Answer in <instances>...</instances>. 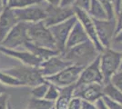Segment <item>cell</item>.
<instances>
[{"label":"cell","mask_w":122,"mask_h":109,"mask_svg":"<svg viewBox=\"0 0 122 109\" xmlns=\"http://www.w3.org/2000/svg\"><path fill=\"white\" fill-rule=\"evenodd\" d=\"M99 54L100 52L96 48L95 45L89 39L71 48L65 49L59 55L66 61L71 63L72 65H76L85 67L93 62L99 56Z\"/></svg>","instance_id":"cell-1"},{"label":"cell","mask_w":122,"mask_h":109,"mask_svg":"<svg viewBox=\"0 0 122 109\" xmlns=\"http://www.w3.org/2000/svg\"><path fill=\"white\" fill-rule=\"evenodd\" d=\"M27 35L29 42H31L32 44L37 47H46L58 51L56 41L52 36L48 26H46L44 21L27 23Z\"/></svg>","instance_id":"cell-2"},{"label":"cell","mask_w":122,"mask_h":109,"mask_svg":"<svg viewBox=\"0 0 122 109\" xmlns=\"http://www.w3.org/2000/svg\"><path fill=\"white\" fill-rule=\"evenodd\" d=\"M6 74L19 80L23 85L33 87L46 81L42 76L39 68L36 66H30L25 65H17L13 67L3 69Z\"/></svg>","instance_id":"cell-3"},{"label":"cell","mask_w":122,"mask_h":109,"mask_svg":"<svg viewBox=\"0 0 122 109\" xmlns=\"http://www.w3.org/2000/svg\"><path fill=\"white\" fill-rule=\"evenodd\" d=\"M122 60L121 52H117L111 47L104 48L99 54V63L104 84L110 82L111 77L120 70Z\"/></svg>","instance_id":"cell-4"},{"label":"cell","mask_w":122,"mask_h":109,"mask_svg":"<svg viewBox=\"0 0 122 109\" xmlns=\"http://www.w3.org/2000/svg\"><path fill=\"white\" fill-rule=\"evenodd\" d=\"M83 68V66L76 65H70L69 66L56 73V75L45 77V79L48 83L53 84L59 88L74 85L77 82Z\"/></svg>","instance_id":"cell-5"},{"label":"cell","mask_w":122,"mask_h":109,"mask_svg":"<svg viewBox=\"0 0 122 109\" xmlns=\"http://www.w3.org/2000/svg\"><path fill=\"white\" fill-rule=\"evenodd\" d=\"M28 41L27 23L18 22L0 43V46L9 49H18L21 47L25 49V44Z\"/></svg>","instance_id":"cell-6"},{"label":"cell","mask_w":122,"mask_h":109,"mask_svg":"<svg viewBox=\"0 0 122 109\" xmlns=\"http://www.w3.org/2000/svg\"><path fill=\"white\" fill-rule=\"evenodd\" d=\"M76 21H77V17L75 15L59 24L48 26L51 34L56 41V47H57V50L59 51V53H62L65 50L67 37L69 36V33L71 31L72 27L74 26Z\"/></svg>","instance_id":"cell-7"},{"label":"cell","mask_w":122,"mask_h":109,"mask_svg":"<svg viewBox=\"0 0 122 109\" xmlns=\"http://www.w3.org/2000/svg\"><path fill=\"white\" fill-rule=\"evenodd\" d=\"M46 13V17L45 18L46 26H50L56 24H59L63 21L70 18L75 16V8L74 6H66L62 7L59 5H52L50 4L44 5Z\"/></svg>","instance_id":"cell-8"},{"label":"cell","mask_w":122,"mask_h":109,"mask_svg":"<svg viewBox=\"0 0 122 109\" xmlns=\"http://www.w3.org/2000/svg\"><path fill=\"white\" fill-rule=\"evenodd\" d=\"M104 84L92 83L84 85H75L73 89V96L80 97L91 103H96L98 99L102 98Z\"/></svg>","instance_id":"cell-9"},{"label":"cell","mask_w":122,"mask_h":109,"mask_svg":"<svg viewBox=\"0 0 122 109\" xmlns=\"http://www.w3.org/2000/svg\"><path fill=\"white\" fill-rule=\"evenodd\" d=\"M94 24L96 26L97 38L104 48H108L111 46L113 38L116 31V19H94Z\"/></svg>","instance_id":"cell-10"},{"label":"cell","mask_w":122,"mask_h":109,"mask_svg":"<svg viewBox=\"0 0 122 109\" xmlns=\"http://www.w3.org/2000/svg\"><path fill=\"white\" fill-rule=\"evenodd\" d=\"M15 14L18 22H38L44 21L46 17V13L45 10V6L39 2L37 5H31L23 8L13 9Z\"/></svg>","instance_id":"cell-11"},{"label":"cell","mask_w":122,"mask_h":109,"mask_svg":"<svg viewBox=\"0 0 122 109\" xmlns=\"http://www.w3.org/2000/svg\"><path fill=\"white\" fill-rule=\"evenodd\" d=\"M75 8V15L77 17V20L80 22L83 28L85 29L86 35L88 36L89 39L92 41V43L95 45V47L99 52H101L104 49V47H102L100 42L97 38V31H96V26L94 24V20L91 16L88 15V13L85 10H82L78 7L74 6Z\"/></svg>","instance_id":"cell-12"},{"label":"cell","mask_w":122,"mask_h":109,"mask_svg":"<svg viewBox=\"0 0 122 109\" xmlns=\"http://www.w3.org/2000/svg\"><path fill=\"white\" fill-rule=\"evenodd\" d=\"M98 83L104 84V78L100 69L99 56L89 65L83 68L79 78L76 85H84V84Z\"/></svg>","instance_id":"cell-13"},{"label":"cell","mask_w":122,"mask_h":109,"mask_svg":"<svg viewBox=\"0 0 122 109\" xmlns=\"http://www.w3.org/2000/svg\"><path fill=\"white\" fill-rule=\"evenodd\" d=\"M70 65H72L71 63L64 59L60 55H56V56L49 57L46 60L42 61L38 68L40 70L42 76L44 77H47L53 75H56V73L63 70L64 68L69 66Z\"/></svg>","instance_id":"cell-14"},{"label":"cell","mask_w":122,"mask_h":109,"mask_svg":"<svg viewBox=\"0 0 122 109\" xmlns=\"http://www.w3.org/2000/svg\"><path fill=\"white\" fill-rule=\"evenodd\" d=\"M0 53L4 54L5 56L12 58H15L16 60L20 61L21 64L25 66H36L38 67L41 64L42 60L36 57L35 55H33L27 50H18V49H9L5 48L4 47L0 46Z\"/></svg>","instance_id":"cell-15"},{"label":"cell","mask_w":122,"mask_h":109,"mask_svg":"<svg viewBox=\"0 0 122 109\" xmlns=\"http://www.w3.org/2000/svg\"><path fill=\"white\" fill-rule=\"evenodd\" d=\"M17 23L18 20L14 10L5 6V8L0 13V43L4 40L6 35Z\"/></svg>","instance_id":"cell-16"},{"label":"cell","mask_w":122,"mask_h":109,"mask_svg":"<svg viewBox=\"0 0 122 109\" xmlns=\"http://www.w3.org/2000/svg\"><path fill=\"white\" fill-rule=\"evenodd\" d=\"M87 40H89V37L86 35V31L83 28L80 22L77 20L69 33V36H68L67 40L66 42L65 49L71 48V47H75L76 45H79L81 43H84Z\"/></svg>","instance_id":"cell-17"},{"label":"cell","mask_w":122,"mask_h":109,"mask_svg":"<svg viewBox=\"0 0 122 109\" xmlns=\"http://www.w3.org/2000/svg\"><path fill=\"white\" fill-rule=\"evenodd\" d=\"M25 49L32 53L33 55H35L36 57H38L42 61L46 60V59H48L49 57H53V56H56V55L60 54L56 50H53V49H49V48H46V47H37V46L32 44L29 41L25 44Z\"/></svg>","instance_id":"cell-18"},{"label":"cell","mask_w":122,"mask_h":109,"mask_svg":"<svg viewBox=\"0 0 122 109\" xmlns=\"http://www.w3.org/2000/svg\"><path fill=\"white\" fill-rule=\"evenodd\" d=\"M74 85L66 86L59 88V95L54 103L55 109H67L69 101L73 96V89Z\"/></svg>","instance_id":"cell-19"},{"label":"cell","mask_w":122,"mask_h":109,"mask_svg":"<svg viewBox=\"0 0 122 109\" xmlns=\"http://www.w3.org/2000/svg\"><path fill=\"white\" fill-rule=\"evenodd\" d=\"M87 13L94 19H99V20L107 19V13L98 0H91L90 7Z\"/></svg>","instance_id":"cell-20"},{"label":"cell","mask_w":122,"mask_h":109,"mask_svg":"<svg viewBox=\"0 0 122 109\" xmlns=\"http://www.w3.org/2000/svg\"><path fill=\"white\" fill-rule=\"evenodd\" d=\"M103 94L110 100L122 104V93L112 83L108 82L107 84H104Z\"/></svg>","instance_id":"cell-21"},{"label":"cell","mask_w":122,"mask_h":109,"mask_svg":"<svg viewBox=\"0 0 122 109\" xmlns=\"http://www.w3.org/2000/svg\"><path fill=\"white\" fill-rule=\"evenodd\" d=\"M28 107L31 109H52L54 107V102L46 98L31 97L28 101Z\"/></svg>","instance_id":"cell-22"},{"label":"cell","mask_w":122,"mask_h":109,"mask_svg":"<svg viewBox=\"0 0 122 109\" xmlns=\"http://www.w3.org/2000/svg\"><path fill=\"white\" fill-rule=\"evenodd\" d=\"M48 86H49V83L47 81H45V82L39 84L37 85H35V86L31 87V92H30L31 97L44 98L46 91H47Z\"/></svg>","instance_id":"cell-23"},{"label":"cell","mask_w":122,"mask_h":109,"mask_svg":"<svg viewBox=\"0 0 122 109\" xmlns=\"http://www.w3.org/2000/svg\"><path fill=\"white\" fill-rule=\"evenodd\" d=\"M0 82L6 86H21L23 85L19 80L6 74L4 70L0 69Z\"/></svg>","instance_id":"cell-24"},{"label":"cell","mask_w":122,"mask_h":109,"mask_svg":"<svg viewBox=\"0 0 122 109\" xmlns=\"http://www.w3.org/2000/svg\"><path fill=\"white\" fill-rule=\"evenodd\" d=\"M37 3L36 0H7L5 6L9 7L11 9H17L23 8L28 5H34Z\"/></svg>","instance_id":"cell-25"},{"label":"cell","mask_w":122,"mask_h":109,"mask_svg":"<svg viewBox=\"0 0 122 109\" xmlns=\"http://www.w3.org/2000/svg\"><path fill=\"white\" fill-rule=\"evenodd\" d=\"M58 95H59V88L57 86H56L55 85L49 83V86L47 88V91H46L44 98L55 103L56 98L58 97Z\"/></svg>","instance_id":"cell-26"},{"label":"cell","mask_w":122,"mask_h":109,"mask_svg":"<svg viewBox=\"0 0 122 109\" xmlns=\"http://www.w3.org/2000/svg\"><path fill=\"white\" fill-rule=\"evenodd\" d=\"M100 2L102 6L104 7V9L106 11L107 15V19L112 20V19H116L115 16V11L113 8V5H112V0H98Z\"/></svg>","instance_id":"cell-27"},{"label":"cell","mask_w":122,"mask_h":109,"mask_svg":"<svg viewBox=\"0 0 122 109\" xmlns=\"http://www.w3.org/2000/svg\"><path fill=\"white\" fill-rule=\"evenodd\" d=\"M110 83H112L122 93V71L117 72L110 79Z\"/></svg>","instance_id":"cell-28"},{"label":"cell","mask_w":122,"mask_h":109,"mask_svg":"<svg viewBox=\"0 0 122 109\" xmlns=\"http://www.w3.org/2000/svg\"><path fill=\"white\" fill-rule=\"evenodd\" d=\"M90 2L91 0H75L74 6L88 12L89 7H90Z\"/></svg>","instance_id":"cell-29"},{"label":"cell","mask_w":122,"mask_h":109,"mask_svg":"<svg viewBox=\"0 0 122 109\" xmlns=\"http://www.w3.org/2000/svg\"><path fill=\"white\" fill-rule=\"evenodd\" d=\"M82 99L77 96H72L69 101L67 109H81Z\"/></svg>","instance_id":"cell-30"},{"label":"cell","mask_w":122,"mask_h":109,"mask_svg":"<svg viewBox=\"0 0 122 109\" xmlns=\"http://www.w3.org/2000/svg\"><path fill=\"white\" fill-rule=\"evenodd\" d=\"M102 99H103L104 103L106 104V105L107 106L108 109H122L121 104L112 101V100H110V99L108 98V97H107V96L103 95V96H102Z\"/></svg>","instance_id":"cell-31"},{"label":"cell","mask_w":122,"mask_h":109,"mask_svg":"<svg viewBox=\"0 0 122 109\" xmlns=\"http://www.w3.org/2000/svg\"><path fill=\"white\" fill-rule=\"evenodd\" d=\"M8 95L7 93H4L0 95V109L8 108Z\"/></svg>","instance_id":"cell-32"},{"label":"cell","mask_w":122,"mask_h":109,"mask_svg":"<svg viewBox=\"0 0 122 109\" xmlns=\"http://www.w3.org/2000/svg\"><path fill=\"white\" fill-rule=\"evenodd\" d=\"M122 30V9L117 13V18H116V31L115 35Z\"/></svg>","instance_id":"cell-33"},{"label":"cell","mask_w":122,"mask_h":109,"mask_svg":"<svg viewBox=\"0 0 122 109\" xmlns=\"http://www.w3.org/2000/svg\"><path fill=\"white\" fill-rule=\"evenodd\" d=\"M81 109H97L96 103H91L86 100H82Z\"/></svg>","instance_id":"cell-34"},{"label":"cell","mask_w":122,"mask_h":109,"mask_svg":"<svg viewBox=\"0 0 122 109\" xmlns=\"http://www.w3.org/2000/svg\"><path fill=\"white\" fill-rule=\"evenodd\" d=\"M75 0H61L59 6L66 7V6H74Z\"/></svg>","instance_id":"cell-35"},{"label":"cell","mask_w":122,"mask_h":109,"mask_svg":"<svg viewBox=\"0 0 122 109\" xmlns=\"http://www.w3.org/2000/svg\"><path fill=\"white\" fill-rule=\"evenodd\" d=\"M114 43H117V44H122V30L119 31L118 33H117L114 38H113V41Z\"/></svg>","instance_id":"cell-36"},{"label":"cell","mask_w":122,"mask_h":109,"mask_svg":"<svg viewBox=\"0 0 122 109\" xmlns=\"http://www.w3.org/2000/svg\"><path fill=\"white\" fill-rule=\"evenodd\" d=\"M96 104H97V109H108L107 106L106 105V104L104 103V101H103L102 98L98 99L97 102H96Z\"/></svg>","instance_id":"cell-37"},{"label":"cell","mask_w":122,"mask_h":109,"mask_svg":"<svg viewBox=\"0 0 122 109\" xmlns=\"http://www.w3.org/2000/svg\"><path fill=\"white\" fill-rule=\"evenodd\" d=\"M45 1L52 5H59L61 0H45Z\"/></svg>","instance_id":"cell-38"},{"label":"cell","mask_w":122,"mask_h":109,"mask_svg":"<svg viewBox=\"0 0 122 109\" xmlns=\"http://www.w3.org/2000/svg\"><path fill=\"white\" fill-rule=\"evenodd\" d=\"M6 91H7V87H6V85H3V84L0 82V95H1V94L6 93Z\"/></svg>","instance_id":"cell-39"},{"label":"cell","mask_w":122,"mask_h":109,"mask_svg":"<svg viewBox=\"0 0 122 109\" xmlns=\"http://www.w3.org/2000/svg\"><path fill=\"white\" fill-rule=\"evenodd\" d=\"M121 1L122 0H116V5H117V8H116V12L117 14L121 9Z\"/></svg>","instance_id":"cell-40"},{"label":"cell","mask_w":122,"mask_h":109,"mask_svg":"<svg viewBox=\"0 0 122 109\" xmlns=\"http://www.w3.org/2000/svg\"><path fill=\"white\" fill-rule=\"evenodd\" d=\"M2 2H3V5L5 6V5H6V2H7V0H2Z\"/></svg>","instance_id":"cell-41"},{"label":"cell","mask_w":122,"mask_h":109,"mask_svg":"<svg viewBox=\"0 0 122 109\" xmlns=\"http://www.w3.org/2000/svg\"><path fill=\"white\" fill-rule=\"evenodd\" d=\"M121 54H122V52H121ZM120 70H122V60H121V66H120ZM119 70V71H120Z\"/></svg>","instance_id":"cell-42"},{"label":"cell","mask_w":122,"mask_h":109,"mask_svg":"<svg viewBox=\"0 0 122 109\" xmlns=\"http://www.w3.org/2000/svg\"><path fill=\"white\" fill-rule=\"evenodd\" d=\"M7 109H12V107H11L10 104H8V108H7Z\"/></svg>","instance_id":"cell-43"},{"label":"cell","mask_w":122,"mask_h":109,"mask_svg":"<svg viewBox=\"0 0 122 109\" xmlns=\"http://www.w3.org/2000/svg\"><path fill=\"white\" fill-rule=\"evenodd\" d=\"M37 3H39V2H41V0H36Z\"/></svg>","instance_id":"cell-44"},{"label":"cell","mask_w":122,"mask_h":109,"mask_svg":"<svg viewBox=\"0 0 122 109\" xmlns=\"http://www.w3.org/2000/svg\"><path fill=\"white\" fill-rule=\"evenodd\" d=\"M1 3H2V0H0V6H1Z\"/></svg>","instance_id":"cell-45"},{"label":"cell","mask_w":122,"mask_h":109,"mask_svg":"<svg viewBox=\"0 0 122 109\" xmlns=\"http://www.w3.org/2000/svg\"><path fill=\"white\" fill-rule=\"evenodd\" d=\"M25 109H31V108H29V107H27V108H25Z\"/></svg>","instance_id":"cell-46"},{"label":"cell","mask_w":122,"mask_h":109,"mask_svg":"<svg viewBox=\"0 0 122 109\" xmlns=\"http://www.w3.org/2000/svg\"><path fill=\"white\" fill-rule=\"evenodd\" d=\"M52 109H55V108H54V107H53V108H52Z\"/></svg>","instance_id":"cell-47"},{"label":"cell","mask_w":122,"mask_h":109,"mask_svg":"<svg viewBox=\"0 0 122 109\" xmlns=\"http://www.w3.org/2000/svg\"><path fill=\"white\" fill-rule=\"evenodd\" d=\"M112 1H114V0H112Z\"/></svg>","instance_id":"cell-48"},{"label":"cell","mask_w":122,"mask_h":109,"mask_svg":"<svg viewBox=\"0 0 122 109\" xmlns=\"http://www.w3.org/2000/svg\"><path fill=\"white\" fill-rule=\"evenodd\" d=\"M121 71H122V70H121Z\"/></svg>","instance_id":"cell-49"}]
</instances>
